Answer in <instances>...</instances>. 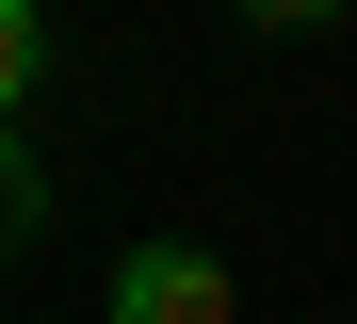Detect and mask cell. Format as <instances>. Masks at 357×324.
Listing matches in <instances>:
<instances>
[{
    "label": "cell",
    "instance_id": "2",
    "mask_svg": "<svg viewBox=\"0 0 357 324\" xmlns=\"http://www.w3.org/2000/svg\"><path fill=\"white\" fill-rule=\"evenodd\" d=\"M33 82H49V17H33V0H0V130H17Z\"/></svg>",
    "mask_w": 357,
    "mask_h": 324
},
{
    "label": "cell",
    "instance_id": "1",
    "mask_svg": "<svg viewBox=\"0 0 357 324\" xmlns=\"http://www.w3.org/2000/svg\"><path fill=\"white\" fill-rule=\"evenodd\" d=\"M114 324H244V276L211 243H130L114 259Z\"/></svg>",
    "mask_w": 357,
    "mask_h": 324
},
{
    "label": "cell",
    "instance_id": "3",
    "mask_svg": "<svg viewBox=\"0 0 357 324\" xmlns=\"http://www.w3.org/2000/svg\"><path fill=\"white\" fill-rule=\"evenodd\" d=\"M33 227H49V178H33V146H17V130H0V259H17Z\"/></svg>",
    "mask_w": 357,
    "mask_h": 324
}]
</instances>
